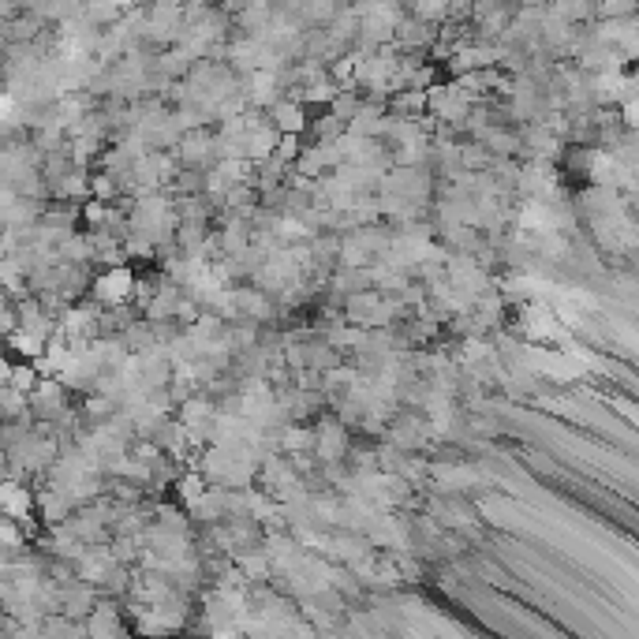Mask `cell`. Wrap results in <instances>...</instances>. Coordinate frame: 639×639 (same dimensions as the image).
<instances>
[{
	"mask_svg": "<svg viewBox=\"0 0 639 639\" xmlns=\"http://www.w3.org/2000/svg\"><path fill=\"white\" fill-rule=\"evenodd\" d=\"M23 542V531H19V524L15 520H8V516H0V550H15Z\"/></svg>",
	"mask_w": 639,
	"mask_h": 639,
	"instance_id": "obj_1",
	"label": "cell"
}]
</instances>
